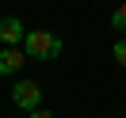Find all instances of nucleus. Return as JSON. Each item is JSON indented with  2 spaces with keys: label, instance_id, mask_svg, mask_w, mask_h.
<instances>
[{
  "label": "nucleus",
  "instance_id": "obj_1",
  "mask_svg": "<svg viewBox=\"0 0 126 118\" xmlns=\"http://www.w3.org/2000/svg\"><path fill=\"white\" fill-rule=\"evenodd\" d=\"M23 50H27V57H31V61H54V57H61L65 42L57 38L54 31H27Z\"/></svg>",
  "mask_w": 126,
  "mask_h": 118
},
{
  "label": "nucleus",
  "instance_id": "obj_2",
  "mask_svg": "<svg viewBox=\"0 0 126 118\" xmlns=\"http://www.w3.org/2000/svg\"><path fill=\"white\" fill-rule=\"evenodd\" d=\"M12 103H16V107H23V110L42 107V88L34 84V80H19V84L12 88Z\"/></svg>",
  "mask_w": 126,
  "mask_h": 118
},
{
  "label": "nucleus",
  "instance_id": "obj_3",
  "mask_svg": "<svg viewBox=\"0 0 126 118\" xmlns=\"http://www.w3.org/2000/svg\"><path fill=\"white\" fill-rule=\"evenodd\" d=\"M23 61H27V50H19V46H4V50H0V76L19 72V69H23Z\"/></svg>",
  "mask_w": 126,
  "mask_h": 118
},
{
  "label": "nucleus",
  "instance_id": "obj_4",
  "mask_svg": "<svg viewBox=\"0 0 126 118\" xmlns=\"http://www.w3.org/2000/svg\"><path fill=\"white\" fill-rule=\"evenodd\" d=\"M23 38H27V31H23V23H19L16 15L0 19V42H4V46H19Z\"/></svg>",
  "mask_w": 126,
  "mask_h": 118
},
{
  "label": "nucleus",
  "instance_id": "obj_5",
  "mask_svg": "<svg viewBox=\"0 0 126 118\" xmlns=\"http://www.w3.org/2000/svg\"><path fill=\"white\" fill-rule=\"evenodd\" d=\"M111 27L126 34V0H122V4H118V8H115V15H111Z\"/></svg>",
  "mask_w": 126,
  "mask_h": 118
},
{
  "label": "nucleus",
  "instance_id": "obj_6",
  "mask_svg": "<svg viewBox=\"0 0 126 118\" xmlns=\"http://www.w3.org/2000/svg\"><path fill=\"white\" fill-rule=\"evenodd\" d=\"M115 61H118V65L126 69V34H122V38L115 42Z\"/></svg>",
  "mask_w": 126,
  "mask_h": 118
},
{
  "label": "nucleus",
  "instance_id": "obj_7",
  "mask_svg": "<svg viewBox=\"0 0 126 118\" xmlns=\"http://www.w3.org/2000/svg\"><path fill=\"white\" fill-rule=\"evenodd\" d=\"M31 118H54V114H50V110H42V107H34V110H31Z\"/></svg>",
  "mask_w": 126,
  "mask_h": 118
}]
</instances>
